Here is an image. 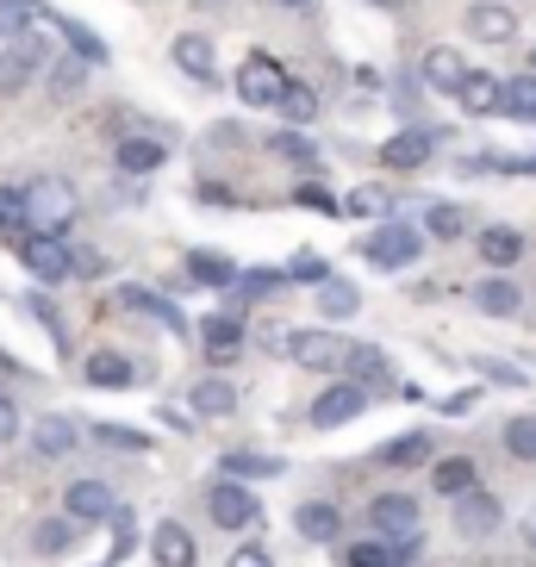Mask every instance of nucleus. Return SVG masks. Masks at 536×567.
I'll list each match as a JSON object with an SVG mask.
<instances>
[{
    "instance_id": "57",
    "label": "nucleus",
    "mask_w": 536,
    "mask_h": 567,
    "mask_svg": "<svg viewBox=\"0 0 536 567\" xmlns=\"http://www.w3.org/2000/svg\"><path fill=\"white\" fill-rule=\"evenodd\" d=\"M530 75H536V51H530Z\"/></svg>"
},
{
    "instance_id": "17",
    "label": "nucleus",
    "mask_w": 536,
    "mask_h": 567,
    "mask_svg": "<svg viewBox=\"0 0 536 567\" xmlns=\"http://www.w3.org/2000/svg\"><path fill=\"white\" fill-rule=\"evenodd\" d=\"M118 312H137V318H151V324H163V331H182L175 300H156V293H144V287H118Z\"/></svg>"
},
{
    "instance_id": "47",
    "label": "nucleus",
    "mask_w": 536,
    "mask_h": 567,
    "mask_svg": "<svg viewBox=\"0 0 536 567\" xmlns=\"http://www.w3.org/2000/svg\"><path fill=\"white\" fill-rule=\"evenodd\" d=\"M293 337H300L293 324H262V331H256V343H262L268 355H293Z\"/></svg>"
},
{
    "instance_id": "22",
    "label": "nucleus",
    "mask_w": 536,
    "mask_h": 567,
    "mask_svg": "<svg viewBox=\"0 0 536 567\" xmlns=\"http://www.w3.org/2000/svg\"><path fill=\"white\" fill-rule=\"evenodd\" d=\"M293 524H300L306 543H337V536H343V517H337V505H324V499L300 505V512H293Z\"/></svg>"
},
{
    "instance_id": "40",
    "label": "nucleus",
    "mask_w": 536,
    "mask_h": 567,
    "mask_svg": "<svg viewBox=\"0 0 536 567\" xmlns=\"http://www.w3.org/2000/svg\"><path fill=\"white\" fill-rule=\"evenodd\" d=\"M505 450L518 455V462H536V417H512L505 424Z\"/></svg>"
},
{
    "instance_id": "4",
    "label": "nucleus",
    "mask_w": 536,
    "mask_h": 567,
    "mask_svg": "<svg viewBox=\"0 0 536 567\" xmlns=\"http://www.w3.org/2000/svg\"><path fill=\"white\" fill-rule=\"evenodd\" d=\"M287 87H293V75L281 63H268V56H250V63L237 69V101L244 106H281Z\"/></svg>"
},
{
    "instance_id": "37",
    "label": "nucleus",
    "mask_w": 536,
    "mask_h": 567,
    "mask_svg": "<svg viewBox=\"0 0 536 567\" xmlns=\"http://www.w3.org/2000/svg\"><path fill=\"white\" fill-rule=\"evenodd\" d=\"M268 151H275V156H287V163L319 168V144H312V137H300V132H275V137H268Z\"/></svg>"
},
{
    "instance_id": "42",
    "label": "nucleus",
    "mask_w": 536,
    "mask_h": 567,
    "mask_svg": "<svg viewBox=\"0 0 536 567\" xmlns=\"http://www.w3.org/2000/svg\"><path fill=\"white\" fill-rule=\"evenodd\" d=\"M281 113L306 125V118H319V94H312L306 82H293V87H287V101H281Z\"/></svg>"
},
{
    "instance_id": "54",
    "label": "nucleus",
    "mask_w": 536,
    "mask_h": 567,
    "mask_svg": "<svg viewBox=\"0 0 536 567\" xmlns=\"http://www.w3.org/2000/svg\"><path fill=\"white\" fill-rule=\"evenodd\" d=\"M275 7H293V13H300V7H312V0H275Z\"/></svg>"
},
{
    "instance_id": "55",
    "label": "nucleus",
    "mask_w": 536,
    "mask_h": 567,
    "mask_svg": "<svg viewBox=\"0 0 536 567\" xmlns=\"http://www.w3.org/2000/svg\"><path fill=\"white\" fill-rule=\"evenodd\" d=\"M524 536H530V543H536V517H530V530H524Z\"/></svg>"
},
{
    "instance_id": "50",
    "label": "nucleus",
    "mask_w": 536,
    "mask_h": 567,
    "mask_svg": "<svg viewBox=\"0 0 536 567\" xmlns=\"http://www.w3.org/2000/svg\"><path fill=\"white\" fill-rule=\"evenodd\" d=\"M419 555H424V530H419V536H400V543H393V561H400V567H405V561H419Z\"/></svg>"
},
{
    "instance_id": "14",
    "label": "nucleus",
    "mask_w": 536,
    "mask_h": 567,
    "mask_svg": "<svg viewBox=\"0 0 536 567\" xmlns=\"http://www.w3.org/2000/svg\"><path fill=\"white\" fill-rule=\"evenodd\" d=\"M63 512L82 517V524H94V517H113V512H118V505H113V486H106V481H69Z\"/></svg>"
},
{
    "instance_id": "52",
    "label": "nucleus",
    "mask_w": 536,
    "mask_h": 567,
    "mask_svg": "<svg viewBox=\"0 0 536 567\" xmlns=\"http://www.w3.org/2000/svg\"><path fill=\"white\" fill-rule=\"evenodd\" d=\"M231 567H275V561H268L262 549H237V555H231Z\"/></svg>"
},
{
    "instance_id": "12",
    "label": "nucleus",
    "mask_w": 536,
    "mask_h": 567,
    "mask_svg": "<svg viewBox=\"0 0 536 567\" xmlns=\"http://www.w3.org/2000/svg\"><path fill=\"white\" fill-rule=\"evenodd\" d=\"M468 38H481V44H512L518 38V13L499 7V0H481V7H468Z\"/></svg>"
},
{
    "instance_id": "53",
    "label": "nucleus",
    "mask_w": 536,
    "mask_h": 567,
    "mask_svg": "<svg viewBox=\"0 0 536 567\" xmlns=\"http://www.w3.org/2000/svg\"><path fill=\"white\" fill-rule=\"evenodd\" d=\"M69 256H75V275H101V256L94 250H69Z\"/></svg>"
},
{
    "instance_id": "45",
    "label": "nucleus",
    "mask_w": 536,
    "mask_h": 567,
    "mask_svg": "<svg viewBox=\"0 0 536 567\" xmlns=\"http://www.w3.org/2000/svg\"><path fill=\"white\" fill-rule=\"evenodd\" d=\"M94 436H101L106 450H151V436H144V431H125V424H94Z\"/></svg>"
},
{
    "instance_id": "15",
    "label": "nucleus",
    "mask_w": 536,
    "mask_h": 567,
    "mask_svg": "<svg viewBox=\"0 0 536 567\" xmlns=\"http://www.w3.org/2000/svg\"><path fill=\"white\" fill-rule=\"evenodd\" d=\"M455 101H462V113H468V118L505 113V82H499V75H486V69H474V75H468V87H462Z\"/></svg>"
},
{
    "instance_id": "23",
    "label": "nucleus",
    "mask_w": 536,
    "mask_h": 567,
    "mask_svg": "<svg viewBox=\"0 0 536 567\" xmlns=\"http://www.w3.org/2000/svg\"><path fill=\"white\" fill-rule=\"evenodd\" d=\"M168 144L163 137H118V168L125 175H151V168H163Z\"/></svg>"
},
{
    "instance_id": "13",
    "label": "nucleus",
    "mask_w": 536,
    "mask_h": 567,
    "mask_svg": "<svg viewBox=\"0 0 536 567\" xmlns=\"http://www.w3.org/2000/svg\"><path fill=\"white\" fill-rule=\"evenodd\" d=\"M151 555H156V567H194V561H200L194 536H187L175 517H163V524L151 530Z\"/></svg>"
},
{
    "instance_id": "19",
    "label": "nucleus",
    "mask_w": 536,
    "mask_h": 567,
    "mask_svg": "<svg viewBox=\"0 0 536 567\" xmlns=\"http://www.w3.org/2000/svg\"><path fill=\"white\" fill-rule=\"evenodd\" d=\"M281 455H256V450H231V455H218V474L225 481H268V474H281Z\"/></svg>"
},
{
    "instance_id": "27",
    "label": "nucleus",
    "mask_w": 536,
    "mask_h": 567,
    "mask_svg": "<svg viewBox=\"0 0 536 567\" xmlns=\"http://www.w3.org/2000/svg\"><path fill=\"white\" fill-rule=\"evenodd\" d=\"M474 306L493 318H518L524 293H518V281H474Z\"/></svg>"
},
{
    "instance_id": "11",
    "label": "nucleus",
    "mask_w": 536,
    "mask_h": 567,
    "mask_svg": "<svg viewBox=\"0 0 536 567\" xmlns=\"http://www.w3.org/2000/svg\"><path fill=\"white\" fill-rule=\"evenodd\" d=\"M499 524H505V505L493 499V493L474 486L468 499H455V530H462V536H493Z\"/></svg>"
},
{
    "instance_id": "36",
    "label": "nucleus",
    "mask_w": 536,
    "mask_h": 567,
    "mask_svg": "<svg viewBox=\"0 0 536 567\" xmlns=\"http://www.w3.org/2000/svg\"><path fill=\"white\" fill-rule=\"evenodd\" d=\"M32 19H44L38 0H0V32L7 38H32Z\"/></svg>"
},
{
    "instance_id": "2",
    "label": "nucleus",
    "mask_w": 536,
    "mask_h": 567,
    "mask_svg": "<svg viewBox=\"0 0 536 567\" xmlns=\"http://www.w3.org/2000/svg\"><path fill=\"white\" fill-rule=\"evenodd\" d=\"M19 262H25V275L44 281V287H63L69 275H75V256H69L63 237H38V231L19 237Z\"/></svg>"
},
{
    "instance_id": "51",
    "label": "nucleus",
    "mask_w": 536,
    "mask_h": 567,
    "mask_svg": "<svg viewBox=\"0 0 536 567\" xmlns=\"http://www.w3.org/2000/svg\"><path fill=\"white\" fill-rule=\"evenodd\" d=\"M7 436H19V405L0 393V443H7Z\"/></svg>"
},
{
    "instance_id": "48",
    "label": "nucleus",
    "mask_w": 536,
    "mask_h": 567,
    "mask_svg": "<svg viewBox=\"0 0 536 567\" xmlns=\"http://www.w3.org/2000/svg\"><path fill=\"white\" fill-rule=\"evenodd\" d=\"M300 206H312V213H337V200L324 194V182H300V194H293Z\"/></svg>"
},
{
    "instance_id": "16",
    "label": "nucleus",
    "mask_w": 536,
    "mask_h": 567,
    "mask_svg": "<svg viewBox=\"0 0 536 567\" xmlns=\"http://www.w3.org/2000/svg\"><path fill=\"white\" fill-rule=\"evenodd\" d=\"M175 63H182L194 82H218V56H213V38H206V32H182V38H175Z\"/></svg>"
},
{
    "instance_id": "30",
    "label": "nucleus",
    "mask_w": 536,
    "mask_h": 567,
    "mask_svg": "<svg viewBox=\"0 0 536 567\" xmlns=\"http://www.w3.org/2000/svg\"><path fill=\"white\" fill-rule=\"evenodd\" d=\"M281 287H287V268H244L231 287V300L244 306V300H262V293H281Z\"/></svg>"
},
{
    "instance_id": "8",
    "label": "nucleus",
    "mask_w": 536,
    "mask_h": 567,
    "mask_svg": "<svg viewBox=\"0 0 536 567\" xmlns=\"http://www.w3.org/2000/svg\"><path fill=\"white\" fill-rule=\"evenodd\" d=\"M369 530H381V543H400V536H419L424 517H419V499H405V493H381L369 505Z\"/></svg>"
},
{
    "instance_id": "56",
    "label": "nucleus",
    "mask_w": 536,
    "mask_h": 567,
    "mask_svg": "<svg viewBox=\"0 0 536 567\" xmlns=\"http://www.w3.org/2000/svg\"><path fill=\"white\" fill-rule=\"evenodd\" d=\"M374 7H400V0H374Z\"/></svg>"
},
{
    "instance_id": "49",
    "label": "nucleus",
    "mask_w": 536,
    "mask_h": 567,
    "mask_svg": "<svg viewBox=\"0 0 536 567\" xmlns=\"http://www.w3.org/2000/svg\"><path fill=\"white\" fill-rule=\"evenodd\" d=\"M82 75H87V69L82 63H56V94H63V101H69V94H82Z\"/></svg>"
},
{
    "instance_id": "32",
    "label": "nucleus",
    "mask_w": 536,
    "mask_h": 567,
    "mask_svg": "<svg viewBox=\"0 0 536 567\" xmlns=\"http://www.w3.org/2000/svg\"><path fill=\"white\" fill-rule=\"evenodd\" d=\"M32 443H38V455H69L75 450V424L69 417H38Z\"/></svg>"
},
{
    "instance_id": "28",
    "label": "nucleus",
    "mask_w": 536,
    "mask_h": 567,
    "mask_svg": "<svg viewBox=\"0 0 536 567\" xmlns=\"http://www.w3.org/2000/svg\"><path fill=\"white\" fill-rule=\"evenodd\" d=\"M393 368H386V355L374 350V343H350V362H343V381L369 386V381H386Z\"/></svg>"
},
{
    "instance_id": "31",
    "label": "nucleus",
    "mask_w": 536,
    "mask_h": 567,
    "mask_svg": "<svg viewBox=\"0 0 536 567\" xmlns=\"http://www.w3.org/2000/svg\"><path fill=\"white\" fill-rule=\"evenodd\" d=\"M194 412L200 417H231L237 412V386L231 381H200L194 386Z\"/></svg>"
},
{
    "instance_id": "25",
    "label": "nucleus",
    "mask_w": 536,
    "mask_h": 567,
    "mask_svg": "<svg viewBox=\"0 0 536 567\" xmlns=\"http://www.w3.org/2000/svg\"><path fill=\"white\" fill-rule=\"evenodd\" d=\"M200 350L213 355V362H231V355L244 350V324H237V318H206L200 324Z\"/></svg>"
},
{
    "instance_id": "39",
    "label": "nucleus",
    "mask_w": 536,
    "mask_h": 567,
    "mask_svg": "<svg viewBox=\"0 0 536 567\" xmlns=\"http://www.w3.org/2000/svg\"><path fill=\"white\" fill-rule=\"evenodd\" d=\"M287 281H306V287H324V281H337L331 275V262H324V256H293V262H287Z\"/></svg>"
},
{
    "instance_id": "41",
    "label": "nucleus",
    "mask_w": 536,
    "mask_h": 567,
    "mask_svg": "<svg viewBox=\"0 0 536 567\" xmlns=\"http://www.w3.org/2000/svg\"><path fill=\"white\" fill-rule=\"evenodd\" d=\"M38 555H63L69 543H75V530H69V517H51V524H38Z\"/></svg>"
},
{
    "instance_id": "5",
    "label": "nucleus",
    "mask_w": 536,
    "mask_h": 567,
    "mask_svg": "<svg viewBox=\"0 0 536 567\" xmlns=\"http://www.w3.org/2000/svg\"><path fill=\"white\" fill-rule=\"evenodd\" d=\"M206 512H213L218 530H256V517H262V505L250 499V486H237L218 474V486L206 493Z\"/></svg>"
},
{
    "instance_id": "33",
    "label": "nucleus",
    "mask_w": 536,
    "mask_h": 567,
    "mask_svg": "<svg viewBox=\"0 0 536 567\" xmlns=\"http://www.w3.org/2000/svg\"><path fill=\"white\" fill-rule=\"evenodd\" d=\"M355 306H362V287L355 281H324L319 287V312L324 318H355Z\"/></svg>"
},
{
    "instance_id": "35",
    "label": "nucleus",
    "mask_w": 536,
    "mask_h": 567,
    "mask_svg": "<svg viewBox=\"0 0 536 567\" xmlns=\"http://www.w3.org/2000/svg\"><path fill=\"white\" fill-rule=\"evenodd\" d=\"M424 231L450 244V237L468 231V213H462V206H450V200H436V206H424Z\"/></svg>"
},
{
    "instance_id": "9",
    "label": "nucleus",
    "mask_w": 536,
    "mask_h": 567,
    "mask_svg": "<svg viewBox=\"0 0 536 567\" xmlns=\"http://www.w3.org/2000/svg\"><path fill=\"white\" fill-rule=\"evenodd\" d=\"M293 362L312 368V374H343L350 343H343L337 331H300V337H293Z\"/></svg>"
},
{
    "instance_id": "43",
    "label": "nucleus",
    "mask_w": 536,
    "mask_h": 567,
    "mask_svg": "<svg viewBox=\"0 0 536 567\" xmlns=\"http://www.w3.org/2000/svg\"><path fill=\"white\" fill-rule=\"evenodd\" d=\"M25 225V187H0V237Z\"/></svg>"
},
{
    "instance_id": "26",
    "label": "nucleus",
    "mask_w": 536,
    "mask_h": 567,
    "mask_svg": "<svg viewBox=\"0 0 536 567\" xmlns=\"http://www.w3.org/2000/svg\"><path fill=\"white\" fill-rule=\"evenodd\" d=\"M374 462H381V467H419V462H431V436H424V431L393 436V443H381V450H374Z\"/></svg>"
},
{
    "instance_id": "20",
    "label": "nucleus",
    "mask_w": 536,
    "mask_h": 567,
    "mask_svg": "<svg viewBox=\"0 0 536 567\" xmlns=\"http://www.w3.org/2000/svg\"><path fill=\"white\" fill-rule=\"evenodd\" d=\"M237 275H244V268H237L231 256H213V250L187 256V281L194 287H237Z\"/></svg>"
},
{
    "instance_id": "10",
    "label": "nucleus",
    "mask_w": 536,
    "mask_h": 567,
    "mask_svg": "<svg viewBox=\"0 0 536 567\" xmlns=\"http://www.w3.org/2000/svg\"><path fill=\"white\" fill-rule=\"evenodd\" d=\"M431 151H436V132L431 125H405V132H393L381 144V163L386 168H424L431 163Z\"/></svg>"
},
{
    "instance_id": "34",
    "label": "nucleus",
    "mask_w": 536,
    "mask_h": 567,
    "mask_svg": "<svg viewBox=\"0 0 536 567\" xmlns=\"http://www.w3.org/2000/svg\"><path fill=\"white\" fill-rule=\"evenodd\" d=\"M505 113L518 125H536V75H512L505 82Z\"/></svg>"
},
{
    "instance_id": "18",
    "label": "nucleus",
    "mask_w": 536,
    "mask_h": 567,
    "mask_svg": "<svg viewBox=\"0 0 536 567\" xmlns=\"http://www.w3.org/2000/svg\"><path fill=\"white\" fill-rule=\"evenodd\" d=\"M44 63V51H38V38H19V51H0V94H19L25 87V75Z\"/></svg>"
},
{
    "instance_id": "6",
    "label": "nucleus",
    "mask_w": 536,
    "mask_h": 567,
    "mask_svg": "<svg viewBox=\"0 0 536 567\" xmlns=\"http://www.w3.org/2000/svg\"><path fill=\"white\" fill-rule=\"evenodd\" d=\"M369 412V386H355V381H331L312 400V424L319 431H337V424H350V417H362Z\"/></svg>"
},
{
    "instance_id": "3",
    "label": "nucleus",
    "mask_w": 536,
    "mask_h": 567,
    "mask_svg": "<svg viewBox=\"0 0 536 567\" xmlns=\"http://www.w3.org/2000/svg\"><path fill=\"white\" fill-rule=\"evenodd\" d=\"M419 225H374L355 250H362V262H374V268H405V262H419Z\"/></svg>"
},
{
    "instance_id": "24",
    "label": "nucleus",
    "mask_w": 536,
    "mask_h": 567,
    "mask_svg": "<svg viewBox=\"0 0 536 567\" xmlns=\"http://www.w3.org/2000/svg\"><path fill=\"white\" fill-rule=\"evenodd\" d=\"M474 481H481V474H474L468 455H443V462L431 467V486H436V493H450V499H468Z\"/></svg>"
},
{
    "instance_id": "29",
    "label": "nucleus",
    "mask_w": 536,
    "mask_h": 567,
    "mask_svg": "<svg viewBox=\"0 0 536 567\" xmlns=\"http://www.w3.org/2000/svg\"><path fill=\"white\" fill-rule=\"evenodd\" d=\"M82 374H87V386H132V362L118 350H94Z\"/></svg>"
},
{
    "instance_id": "46",
    "label": "nucleus",
    "mask_w": 536,
    "mask_h": 567,
    "mask_svg": "<svg viewBox=\"0 0 536 567\" xmlns=\"http://www.w3.org/2000/svg\"><path fill=\"white\" fill-rule=\"evenodd\" d=\"M350 567H400V561H393V543L374 536V543H355L350 549Z\"/></svg>"
},
{
    "instance_id": "1",
    "label": "nucleus",
    "mask_w": 536,
    "mask_h": 567,
    "mask_svg": "<svg viewBox=\"0 0 536 567\" xmlns=\"http://www.w3.org/2000/svg\"><path fill=\"white\" fill-rule=\"evenodd\" d=\"M69 225H75V187L56 182V175H38V182L25 187V231L69 237Z\"/></svg>"
},
{
    "instance_id": "44",
    "label": "nucleus",
    "mask_w": 536,
    "mask_h": 567,
    "mask_svg": "<svg viewBox=\"0 0 536 567\" xmlns=\"http://www.w3.org/2000/svg\"><path fill=\"white\" fill-rule=\"evenodd\" d=\"M386 206H393V194H386V187H369V182H362V187L350 194V213H362V218H381Z\"/></svg>"
},
{
    "instance_id": "21",
    "label": "nucleus",
    "mask_w": 536,
    "mask_h": 567,
    "mask_svg": "<svg viewBox=\"0 0 536 567\" xmlns=\"http://www.w3.org/2000/svg\"><path fill=\"white\" fill-rule=\"evenodd\" d=\"M524 256V231H512V225H486L481 231V262L486 268H512Z\"/></svg>"
},
{
    "instance_id": "38",
    "label": "nucleus",
    "mask_w": 536,
    "mask_h": 567,
    "mask_svg": "<svg viewBox=\"0 0 536 567\" xmlns=\"http://www.w3.org/2000/svg\"><path fill=\"white\" fill-rule=\"evenodd\" d=\"M468 368H474V374H486L493 386H524V381H530L518 362H499V355H468Z\"/></svg>"
},
{
    "instance_id": "7",
    "label": "nucleus",
    "mask_w": 536,
    "mask_h": 567,
    "mask_svg": "<svg viewBox=\"0 0 536 567\" xmlns=\"http://www.w3.org/2000/svg\"><path fill=\"white\" fill-rule=\"evenodd\" d=\"M468 56L455 51V44H431V51H424V63H419V82L431 87V94H462V87H468Z\"/></svg>"
}]
</instances>
